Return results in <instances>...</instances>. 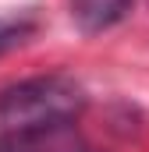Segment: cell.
<instances>
[{"label":"cell","mask_w":149,"mask_h":152,"mask_svg":"<svg viewBox=\"0 0 149 152\" xmlns=\"http://www.w3.org/2000/svg\"><path fill=\"white\" fill-rule=\"evenodd\" d=\"M71 152H92V149H71Z\"/></svg>","instance_id":"obj_5"},{"label":"cell","mask_w":149,"mask_h":152,"mask_svg":"<svg viewBox=\"0 0 149 152\" xmlns=\"http://www.w3.org/2000/svg\"><path fill=\"white\" fill-rule=\"evenodd\" d=\"M131 4H135V0H68L71 21L85 32V36H96V32L114 28V25L131 11Z\"/></svg>","instance_id":"obj_2"},{"label":"cell","mask_w":149,"mask_h":152,"mask_svg":"<svg viewBox=\"0 0 149 152\" xmlns=\"http://www.w3.org/2000/svg\"><path fill=\"white\" fill-rule=\"evenodd\" d=\"M32 32V25L29 21H11V25H0V53H7V50H14L18 42H25V36Z\"/></svg>","instance_id":"obj_3"},{"label":"cell","mask_w":149,"mask_h":152,"mask_svg":"<svg viewBox=\"0 0 149 152\" xmlns=\"http://www.w3.org/2000/svg\"><path fill=\"white\" fill-rule=\"evenodd\" d=\"M82 88L64 75H43L7 85L0 92V134L46 142L50 134L64 131L82 113Z\"/></svg>","instance_id":"obj_1"},{"label":"cell","mask_w":149,"mask_h":152,"mask_svg":"<svg viewBox=\"0 0 149 152\" xmlns=\"http://www.w3.org/2000/svg\"><path fill=\"white\" fill-rule=\"evenodd\" d=\"M0 152H43L39 138H18V134H0Z\"/></svg>","instance_id":"obj_4"}]
</instances>
